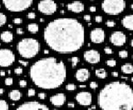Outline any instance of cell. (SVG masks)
I'll return each instance as SVG.
<instances>
[{
  "instance_id": "obj_53",
  "label": "cell",
  "mask_w": 133,
  "mask_h": 110,
  "mask_svg": "<svg viewBox=\"0 0 133 110\" xmlns=\"http://www.w3.org/2000/svg\"><path fill=\"white\" fill-rule=\"evenodd\" d=\"M131 80H132V82L133 83V77H132V79H131Z\"/></svg>"
},
{
  "instance_id": "obj_42",
  "label": "cell",
  "mask_w": 133,
  "mask_h": 110,
  "mask_svg": "<svg viewBox=\"0 0 133 110\" xmlns=\"http://www.w3.org/2000/svg\"><path fill=\"white\" fill-rule=\"evenodd\" d=\"M18 62L21 64V65H23V66H28V63L27 62V61H18Z\"/></svg>"
},
{
  "instance_id": "obj_6",
  "label": "cell",
  "mask_w": 133,
  "mask_h": 110,
  "mask_svg": "<svg viewBox=\"0 0 133 110\" xmlns=\"http://www.w3.org/2000/svg\"><path fill=\"white\" fill-rule=\"evenodd\" d=\"M4 7L10 12H23L33 4V0H2Z\"/></svg>"
},
{
  "instance_id": "obj_41",
  "label": "cell",
  "mask_w": 133,
  "mask_h": 110,
  "mask_svg": "<svg viewBox=\"0 0 133 110\" xmlns=\"http://www.w3.org/2000/svg\"><path fill=\"white\" fill-rule=\"evenodd\" d=\"M17 33L18 35H23V28H17Z\"/></svg>"
},
{
  "instance_id": "obj_10",
  "label": "cell",
  "mask_w": 133,
  "mask_h": 110,
  "mask_svg": "<svg viewBox=\"0 0 133 110\" xmlns=\"http://www.w3.org/2000/svg\"><path fill=\"white\" fill-rule=\"evenodd\" d=\"M17 110H48V107L45 104H42L37 101H30L24 103L17 107Z\"/></svg>"
},
{
  "instance_id": "obj_29",
  "label": "cell",
  "mask_w": 133,
  "mask_h": 110,
  "mask_svg": "<svg viewBox=\"0 0 133 110\" xmlns=\"http://www.w3.org/2000/svg\"><path fill=\"white\" fill-rule=\"evenodd\" d=\"M13 78H11V77H9V78H7L5 80V81H4V84L7 86L12 85V84H13Z\"/></svg>"
},
{
  "instance_id": "obj_2",
  "label": "cell",
  "mask_w": 133,
  "mask_h": 110,
  "mask_svg": "<svg viewBox=\"0 0 133 110\" xmlns=\"http://www.w3.org/2000/svg\"><path fill=\"white\" fill-rule=\"evenodd\" d=\"M29 76L33 84L38 88L55 89L66 80V65L55 57L42 58L31 66Z\"/></svg>"
},
{
  "instance_id": "obj_22",
  "label": "cell",
  "mask_w": 133,
  "mask_h": 110,
  "mask_svg": "<svg viewBox=\"0 0 133 110\" xmlns=\"http://www.w3.org/2000/svg\"><path fill=\"white\" fill-rule=\"evenodd\" d=\"M39 30V27L37 23H30L28 25V31L31 33H37Z\"/></svg>"
},
{
  "instance_id": "obj_43",
  "label": "cell",
  "mask_w": 133,
  "mask_h": 110,
  "mask_svg": "<svg viewBox=\"0 0 133 110\" xmlns=\"http://www.w3.org/2000/svg\"><path fill=\"white\" fill-rule=\"evenodd\" d=\"M111 75H112V77H118V72H116V71H113V72H111Z\"/></svg>"
},
{
  "instance_id": "obj_11",
  "label": "cell",
  "mask_w": 133,
  "mask_h": 110,
  "mask_svg": "<svg viewBox=\"0 0 133 110\" xmlns=\"http://www.w3.org/2000/svg\"><path fill=\"white\" fill-rule=\"evenodd\" d=\"M90 39L96 44L102 43L105 40V32L102 28H97L90 32Z\"/></svg>"
},
{
  "instance_id": "obj_14",
  "label": "cell",
  "mask_w": 133,
  "mask_h": 110,
  "mask_svg": "<svg viewBox=\"0 0 133 110\" xmlns=\"http://www.w3.org/2000/svg\"><path fill=\"white\" fill-rule=\"evenodd\" d=\"M66 99V98L65 94H62V93H60V94H57L55 95L52 96L50 98V102L55 107H61V106L65 103Z\"/></svg>"
},
{
  "instance_id": "obj_8",
  "label": "cell",
  "mask_w": 133,
  "mask_h": 110,
  "mask_svg": "<svg viewBox=\"0 0 133 110\" xmlns=\"http://www.w3.org/2000/svg\"><path fill=\"white\" fill-rule=\"evenodd\" d=\"M15 61L13 52L9 49H0V67H9Z\"/></svg>"
},
{
  "instance_id": "obj_4",
  "label": "cell",
  "mask_w": 133,
  "mask_h": 110,
  "mask_svg": "<svg viewBox=\"0 0 133 110\" xmlns=\"http://www.w3.org/2000/svg\"><path fill=\"white\" fill-rule=\"evenodd\" d=\"M17 50L19 55L26 59L35 57L40 51V44L34 38H23L17 43Z\"/></svg>"
},
{
  "instance_id": "obj_13",
  "label": "cell",
  "mask_w": 133,
  "mask_h": 110,
  "mask_svg": "<svg viewBox=\"0 0 133 110\" xmlns=\"http://www.w3.org/2000/svg\"><path fill=\"white\" fill-rule=\"evenodd\" d=\"M83 57L87 62L90 64H97L101 60V55L97 50H88L83 54Z\"/></svg>"
},
{
  "instance_id": "obj_36",
  "label": "cell",
  "mask_w": 133,
  "mask_h": 110,
  "mask_svg": "<svg viewBox=\"0 0 133 110\" xmlns=\"http://www.w3.org/2000/svg\"><path fill=\"white\" fill-rule=\"evenodd\" d=\"M19 86L21 87V88H24V87L27 86V81L26 80H20L19 81Z\"/></svg>"
},
{
  "instance_id": "obj_21",
  "label": "cell",
  "mask_w": 133,
  "mask_h": 110,
  "mask_svg": "<svg viewBox=\"0 0 133 110\" xmlns=\"http://www.w3.org/2000/svg\"><path fill=\"white\" fill-rule=\"evenodd\" d=\"M95 75L97 78L99 79H106L107 76V72L106 71L105 69L101 68V69H97L95 71Z\"/></svg>"
},
{
  "instance_id": "obj_1",
  "label": "cell",
  "mask_w": 133,
  "mask_h": 110,
  "mask_svg": "<svg viewBox=\"0 0 133 110\" xmlns=\"http://www.w3.org/2000/svg\"><path fill=\"white\" fill-rule=\"evenodd\" d=\"M43 38L52 51L60 54H71L83 46L85 32L83 24L77 19L61 17L47 25Z\"/></svg>"
},
{
  "instance_id": "obj_26",
  "label": "cell",
  "mask_w": 133,
  "mask_h": 110,
  "mask_svg": "<svg viewBox=\"0 0 133 110\" xmlns=\"http://www.w3.org/2000/svg\"><path fill=\"white\" fill-rule=\"evenodd\" d=\"M106 64H107V65L109 67H115L116 65V61L113 59L107 60V61H106Z\"/></svg>"
},
{
  "instance_id": "obj_37",
  "label": "cell",
  "mask_w": 133,
  "mask_h": 110,
  "mask_svg": "<svg viewBox=\"0 0 133 110\" xmlns=\"http://www.w3.org/2000/svg\"><path fill=\"white\" fill-rule=\"evenodd\" d=\"M38 96L40 99H45L47 97V94H45V93H39V94H38Z\"/></svg>"
},
{
  "instance_id": "obj_39",
  "label": "cell",
  "mask_w": 133,
  "mask_h": 110,
  "mask_svg": "<svg viewBox=\"0 0 133 110\" xmlns=\"http://www.w3.org/2000/svg\"><path fill=\"white\" fill-rule=\"evenodd\" d=\"M36 17V14L34 13H29L28 14V18L29 19H34Z\"/></svg>"
},
{
  "instance_id": "obj_28",
  "label": "cell",
  "mask_w": 133,
  "mask_h": 110,
  "mask_svg": "<svg viewBox=\"0 0 133 110\" xmlns=\"http://www.w3.org/2000/svg\"><path fill=\"white\" fill-rule=\"evenodd\" d=\"M78 62H79V58L77 56H73L72 58V66L73 67V68L77 66Z\"/></svg>"
},
{
  "instance_id": "obj_24",
  "label": "cell",
  "mask_w": 133,
  "mask_h": 110,
  "mask_svg": "<svg viewBox=\"0 0 133 110\" xmlns=\"http://www.w3.org/2000/svg\"><path fill=\"white\" fill-rule=\"evenodd\" d=\"M7 22V17L4 13H0V27H3Z\"/></svg>"
},
{
  "instance_id": "obj_32",
  "label": "cell",
  "mask_w": 133,
  "mask_h": 110,
  "mask_svg": "<svg viewBox=\"0 0 133 110\" xmlns=\"http://www.w3.org/2000/svg\"><path fill=\"white\" fill-rule=\"evenodd\" d=\"M104 51L106 54H107V55H111V54H113L112 50H111V48L109 47V46H106L104 48Z\"/></svg>"
},
{
  "instance_id": "obj_17",
  "label": "cell",
  "mask_w": 133,
  "mask_h": 110,
  "mask_svg": "<svg viewBox=\"0 0 133 110\" xmlns=\"http://www.w3.org/2000/svg\"><path fill=\"white\" fill-rule=\"evenodd\" d=\"M122 26L130 31H133V14L124 17L122 20Z\"/></svg>"
},
{
  "instance_id": "obj_35",
  "label": "cell",
  "mask_w": 133,
  "mask_h": 110,
  "mask_svg": "<svg viewBox=\"0 0 133 110\" xmlns=\"http://www.w3.org/2000/svg\"><path fill=\"white\" fill-rule=\"evenodd\" d=\"M13 23H15V24H21V23L23 22V19L22 18H19V17H16V18L13 19Z\"/></svg>"
},
{
  "instance_id": "obj_38",
  "label": "cell",
  "mask_w": 133,
  "mask_h": 110,
  "mask_svg": "<svg viewBox=\"0 0 133 110\" xmlns=\"http://www.w3.org/2000/svg\"><path fill=\"white\" fill-rule=\"evenodd\" d=\"M95 21H96V22H97V23H101V22H102V17L101 16H96Z\"/></svg>"
},
{
  "instance_id": "obj_20",
  "label": "cell",
  "mask_w": 133,
  "mask_h": 110,
  "mask_svg": "<svg viewBox=\"0 0 133 110\" xmlns=\"http://www.w3.org/2000/svg\"><path fill=\"white\" fill-rule=\"evenodd\" d=\"M121 69H122V72L123 74L126 75L133 74V65L130 63H126L124 65H122V67H121Z\"/></svg>"
},
{
  "instance_id": "obj_40",
  "label": "cell",
  "mask_w": 133,
  "mask_h": 110,
  "mask_svg": "<svg viewBox=\"0 0 133 110\" xmlns=\"http://www.w3.org/2000/svg\"><path fill=\"white\" fill-rule=\"evenodd\" d=\"M84 20L87 21V22H90V21H91V16L88 14L85 15V16H84Z\"/></svg>"
},
{
  "instance_id": "obj_45",
  "label": "cell",
  "mask_w": 133,
  "mask_h": 110,
  "mask_svg": "<svg viewBox=\"0 0 133 110\" xmlns=\"http://www.w3.org/2000/svg\"><path fill=\"white\" fill-rule=\"evenodd\" d=\"M67 107L68 108H74V107H75V104L72 103H69L67 104Z\"/></svg>"
},
{
  "instance_id": "obj_51",
  "label": "cell",
  "mask_w": 133,
  "mask_h": 110,
  "mask_svg": "<svg viewBox=\"0 0 133 110\" xmlns=\"http://www.w3.org/2000/svg\"><path fill=\"white\" fill-rule=\"evenodd\" d=\"M122 79H125V80H127V77H124V76H122Z\"/></svg>"
},
{
  "instance_id": "obj_19",
  "label": "cell",
  "mask_w": 133,
  "mask_h": 110,
  "mask_svg": "<svg viewBox=\"0 0 133 110\" xmlns=\"http://www.w3.org/2000/svg\"><path fill=\"white\" fill-rule=\"evenodd\" d=\"M8 97L13 101H18L21 97H22V94H21V92L19 90L13 89L8 93Z\"/></svg>"
},
{
  "instance_id": "obj_46",
  "label": "cell",
  "mask_w": 133,
  "mask_h": 110,
  "mask_svg": "<svg viewBox=\"0 0 133 110\" xmlns=\"http://www.w3.org/2000/svg\"><path fill=\"white\" fill-rule=\"evenodd\" d=\"M0 76H2V77L5 76V71H3V70L0 71Z\"/></svg>"
},
{
  "instance_id": "obj_12",
  "label": "cell",
  "mask_w": 133,
  "mask_h": 110,
  "mask_svg": "<svg viewBox=\"0 0 133 110\" xmlns=\"http://www.w3.org/2000/svg\"><path fill=\"white\" fill-rule=\"evenodd\" d=\"M75 98L77 103L82 106H89L92 102V97H91V93L87 91L79 92L77 94Z\"/></svg>"
},
{
  "instance_id": "obj_18",
  "label": "cell",
  "mask_w": 133,
  "mask_h": 110,
  "mask_svg": "<svg viewBox=\"0 0 133 110\" xmlns=\"http://www.w3.org/2000/svg\"><path fill=\"white\" fill-rule=\"evenodd\" d=\"M0 38H1L2 41L5 42V43H9L13 40V34L9 31H4L0 35Z\"/></svg>"
},
{
  "instance_id": "obj_3",
  "label": "cell",
  "mask_w": 133,
  "mask_h": 110,
  "mask_svg": "<svg viewBox=\"0 0 133 110\" xmlns=\"http://www.w3.org/2000/svg\"><path fill=\"white\" fill-rule=\"evenodd\" d=\"M97 104L102 110H132L133 89L125 82H111L99 92Z\"/></svg>"
},
{
  "instance_id": "obj_54",
  "label": "cell",
  "mask_w": 133,
  "mask_h": 110,
  "mask_svg": "<svg viewBox=\"0 0 133 110\" xmlns=\"http://www.w3.org/2000/svg\"><path fill=\"white\" fill-rule=\"evenodd\" d=\"M89 1H95V0H89Z\"/></svg>"
},
{
  "instance_id": "obj_16",
  "label": "cell",
  "mask_w": 133,
  "mask_h": 110,
  "mask_svg": "<svg viewBox=\"0 0 133 110\" xmlns=\"http://www.w3.org/2000/svg\"><path fill=\"white\" fill-rule=\"evenodd\" d=\"M69 11L75 13H80L84 11V4L81 1H74L66 6Z\"/></svg>"
},
{
  "instance_id": "obj_33",
  "label": "cell",
  "mask_w": 133,
  "mask_h": 110,
  "mask_svg": "<svg viewBox=\"0 0 133 110\" xmlns=\"http://www.w3.org/2000/svg\"><path fill=\"white\" fill-rule=\"evenodd\" d=\"M36 94V91H35L33 89H29L28 90V97H33Z\"/></svg>"
},
{
  "instance_id": "obj_50",
  "label": "cell",
  "mask_w": 133,
  "mask_h": 110,
  "mask_svg": "<svg viewBox=\"0 0 133 110\" xmlns=\"http://www.w3.org/2000/svg\"><path fill=\"white\" fill-rule=\"evenodd\" d=\"M131 46H132V47H133V39H132V41H131Z\"/></svg>"
},
{
  "instance_id": "obj_52",
  "label": "cell",
  "mask_w": 133,
  "mask_h": 110,
  "mask_svg": "<svg viewBox=\"0 0 133 110\" xmlns=\"http://www.w3.org/2000/svg\"><path fill=\"white\" fill-rule=\"evenodd\" d=\"M131 8H132V10H133V4L131 5Z\"/></svg>"
},
{
  "instance_id": "obj_55",
  "label": "cell",
  "mask_w": 133,
  "mask_h": 110,
  "mask_svg": "<svg viewBox=\"0 0 133 110\" xmlns=\"http://www.w3.org/2000/svg\"><path fill=\"white\" fill-rule=\"evenodd\" d=\"M132 59H133V55H132Z\"/></svg>"
},
{
  "instance_id": "obj_44",
  "label": "cell",
  "mask_w": 133,
  "mask_h": 110,
  "mask_svg": "<svg viewBox=\"0 0 133 110\" xmlns=\"http://www.w3.org/2000/svg\"><path fill=\"white\" fill-rule=\"evenodd\" d=\"M96 7H94V6H93V7H90V8H89V10L91 11V12H93V13H94V12H96Z\"/></svg>"
},
{
  "instance_id": "obj_5",
  "label": "cell",
  "mask_w": 133,
  "mask_h": 110,
  "mask_svg": "<svg viewBox=\"0 0 133 110\" xmlns=\"http://www.w3.org/2000/svg\"><path fill=\"white\" fill-rule=\"evenodd\" d=\"M126 8L125 0H103L101 9L109 15H118Z\"/></svg>"
},
{
  "instance_id": "obj_7",
  "label": "cell",
  "mask_w": 133,
  "mask_h": 110,
  "mask_svg": "<svg viewBox=\"0 0 133 110\" xmlns=\"http://www.w3.org/2000/svg\"><path fill=\"white\" fill-rule=\"evenodd\" d=\"M58 6L53 0H42L38 3V9L45 15H52L56 13Z\"/></svg>"
},
{
  "instance_id": "obj_15",
  "label": "cell",
  "mask_w": 133,
  "mask_h": 110,
  "mask_svg": "<svg viewBox=\"0 0 133 110\" xmlns=\"http://www.w3.org/2000/svg\"><path fill=\"white\" fill-rule=\"evenodd\" d=\"M90 77V72L87 69L82 68L77 70L75 74V78L76 80L79 82H84V81H87Z\"/></svg>"
},
{
  "instance_id": "obj_49",
  "label": "cell",
  "mask_w": 133,
  "mask_h": 110,
  "mask_svg": "<svg viewBox=\"0 0 133 110\" xmlns=\"http://www.w3.org/2000/svg\"><path fill=\"white\" fill-rule=\"evenodd\" d=\"M96 109V106L94 105V106H92V107L91 108V109Z\"/></svg>"
},
{
  "instance_id": "obj_31",
  "label": "cell",
  "mask_w": 133,
  "mask_h": 110,
  "mask_svg": "<svg viewBox=\"0 0 133 110\" xmlns=\"http://www.w3.org/2000/svg\"><path fill=\"white\" fill-rule=\"evenodd\" d=\"M90 88L91 89H97V88H98V84H97L96 81H91V83H90Z\"/></svg>"
},
{
  "instance_id": "obj_30",
  "label": "cell",
  "mask_w": 133,
  "mask_h": 110,
  "mask_svg": "<svg viewBox=\"0 0 133 110\" xmlns=\"http://www.w3.org/2000/svg\"><path fill=\"white\" fill-rule=\"evenodd\" d=\"M106 25H107V27H108V28H113V27L116 26V22L113 20H108L106 22Z\"/></svg>"
},
{
  "instance_id": "obj_34",
  "label": "cell",
  "mask_w": 133,
  "mask_h": 110,
  "mask_svg": "<svg viewBox=\"0 0 133 110\" xmlns=\"http://www.w3.org/2000/svg\"><path fill=\"white\" fill-rule=\"evenodd\" d=\"M14 72H15V74L17 75H22L23 74V69H22V67H17L16 69H14Z\"/></svg>"
},
{
  "instance_id": "obj_47",
  "label": "cell",
  "mask_w": 133,
  "mask_h": 110,
  "mask_svg": "<svg viewBox=\"0 0 133 110\" xmlns=\"http://www.w3.org/2000/svg\"><path fill=\"white\" fill-rule=\"evenodd\" d=\"M4 94V90H3V89H1L0 88V95H2V94Z\"/></svg>"
},
{
  "instance_id": "obj_27",
  "label": "cell",
  "mask_w": 133,
  "mask_h": 110,
  "mask_svg": "<svg viewBox=\"0 0 133 110\" xmlns=\"http://www.w3.org/2000/svg\"><path fill=\"white\" fill-rule=\"evenodd\" d=\"M76 89H77V86L74 84H68L66 85V89L68 91H74Z\"/></svg>"
},
{
  "instance_id": "obj_23",
  "label": "cell",
  "mask_w": 133,
  "mask_h": 110,
  "mask_svg": "<svg viewBox=\"0 0 133 110\" xmlns=\"http://www.w3.org/2000/svg\"><path fill=\"white\" fill-rule=\"evenodd\" d=\"M8 104L5 100L0 99V110H8Z\"/></svg>"
},
{
  "instance_id": "obj_48",
  "label": "cell",
  "mask_w": 133,
  "mask_h": 110,
  "mask_svg": "<svg viewBox=\"0 0 133 110\" xmlns=\"http://www.w3.org/2000/svg\"><path fill=\"white\" fill-rule=\"evenodd\" d=\"M79 87H80V88H82V89H83V88H86L87 86H86L85 84H84V85H80Z\"/></svg>"
},
{
  "instance_id": "obj_25",
  "label": "cell",
  "mask_w": 133,
  "mask_h": 110,
  "mask_svg": "<svg viewBox=\"0 0 133 110\" xmlns=\"http://www.w3.org/2000/svg\"><path fill=\"white\" fill-rule=\"evenodd\" d=\"M118 55H119V57L122 58V59H126V58L128 57V51H125V50L120 51L118 53Z\"/></svg>"
},
{
  "instance_id": "obj_9",
  "label": "cell",
  "mask_w": 133,
  "mask_h": 110,
  "mask_svg": "<svg viewBox=\"0 0 133 110\" xmlns=\"http://www.w3.org/2000/svg\"><path fill=\"white\" fill-rule=\"evenodd\" d=\"M110 41L115 46H122L126 42V36L123 32L116 31L111 34Z\"/></svg>"
}]
</instances>
